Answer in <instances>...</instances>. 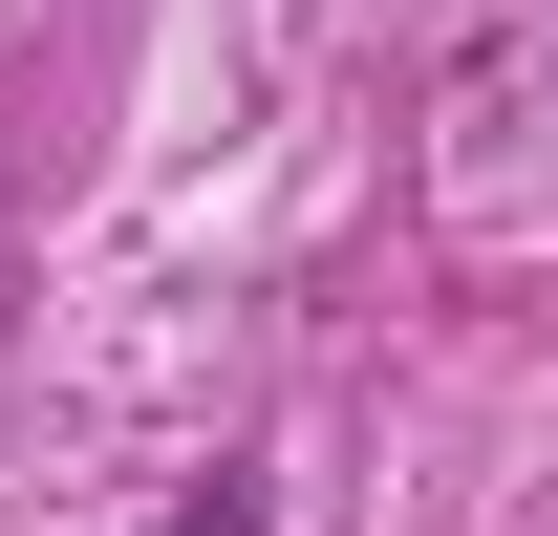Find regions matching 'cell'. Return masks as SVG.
Masks as SVG:
<instances>
[{
    "instance_id": "6da1fadb",
    "label": "cell",
    "mask_w": 558,
    "mask_h": 536,
    "mask_svg": "<svg viewBox=\"0 0 558 536\" xmlns=\"http://www.w3.org/2000/svg\"><path fill=\"white\" fill-rule=\"evenodd\" d=\"M150 536H258V472H215V494H172Z\"/></svg>"
}]
</instances>
